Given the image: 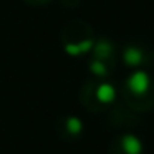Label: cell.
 Returning a JSON list of instances; mask_svg holds the SVG:
<instances>
[{"label":"cell","mask_w":154,"mask_h":154,"mask_svg":"<svg viewBox=\"0 0 154 154\" xmlns=\"http://www.w3.org/2000/svg\"><path fill=\"white\" fill-rule=\"evenodd\" d=\"M151 86H152V81H151L149 75L146 71H136L126 81V90L136 98L147 94L151 91Z\"/></svg>","instance_id":"1"},{"label":"cell","mask_w":154,"mask_h":154,"mask_svg":"<svg viewBox=\"0 0 154 154\" xmlns=\"http://www.w3.org/2000/svg\"><path fill=\"white\" fill-rule=\"evenodd\" d=\"M119 146L123 154H141V151H143L141 141L136 136H131V134L119 137Z\"/></svg>","instance_id":"2"},{"label":"cell","mask_w":154,"mask_h":154,"mask_svg":"<svg viewBox=\"0 0 154 154\" xmlns=\"http://www.w3.org/2000/svg\"><path fill=\"white\" fill-rule=\"evenodd\" d=\"M94 96L100 103H111L116 98V90L113 85L109 83H101L98 85V88L94 90Z\"/></svg>","instance_id":"3"},{"label":"cell","mask_w":154,"mask_h":154,"mask_svg":"<svg viewBox=\"0 0 154 154\" xmlns=\"http://www.w3.org/2000/svg\"><path fill=\"white\" fill-rule=\"evenodd\" d=\"M124 61H126L129 66H136V65H139V63H143V51L141 50H137L136 47H129V48H126L124 50Z\"/></svg>","instance_id":"4"},{"label":"cell","mask_w":154,"mask_h":154,"mask_svg":"<svg viewBox=\"0 0 154 154\" xmlns=\"http://www.w3.org/2000/svg\"><path fill=\"white\" fill-rule=\"evenodd\" d=\"M65 126H66V131L71 134V136L80 134L81 129H83V123H81V119H78V118H75V116L66 118V119H65Z\"/></svg>","instance_id":"5"},{"label":"cell","mask_w":154,"mask_h":154,"mask_svg":"<svg viewBox=\"0 0 154 154\" xmlns=\"http://www.w3.org/2000/svg\"><path fill=\"white\" fill-rule=\"evenodd\" d=\"M25 2H28V4H35V5H38V4H47V2H50V0H25Z\"/></svg>","instance_id":"6"}]
</instances>
